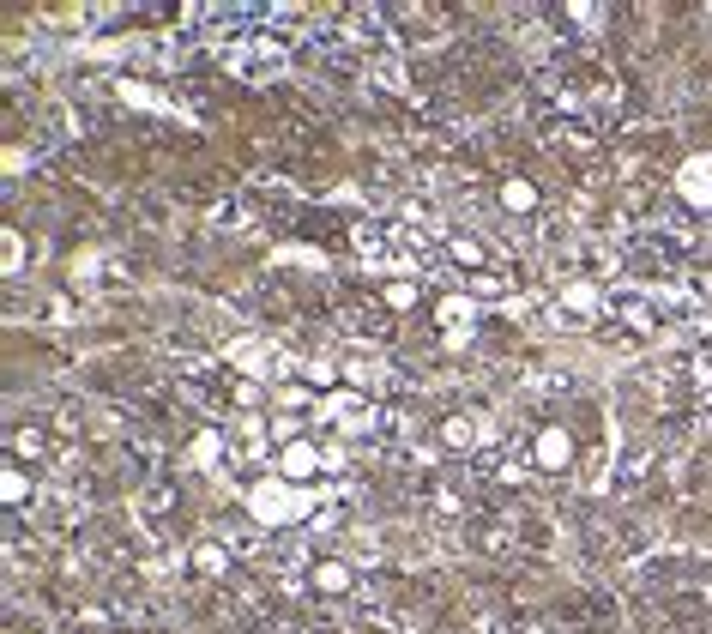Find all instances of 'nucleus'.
Instances as JSON below:
<instances>
[{
    "mask_svg": "<svg viewBox=\"0 0 712 634\" xmlns=\"http://www.w3.org/2000/svg\"><path fill=\"white\" fill-rule=\"evenodd\" d=\"M7 502H25V471H7Z\"/></svg>",
    "mask_w": 712,
    "mask_h": 634,
    "instance_id": "obj_8",
    "label": "nucleus"
},
{
    "mask_svg": "<svg viewBox=\"0 0 712 634\" xmlns=\"http://www.w3.org/2000/svg\"><path fill=\"white\" fill-rule=\"evenodd\" d=\"M387 302H393V308H411V302H417V284H387Z\"/></svg>",
    "mask_w": 712,
    "mask_h": 634,
    "instance_id": "obj_7",
    "label": "nucleus"
},
{
    "mask_svg": "<svg viewBox=\"0 0 712 634\" xmlns=\"http://www.w3.org/2000/svg\"><path fill=\"white\" fill-rule=\"evenodd\" d=\"M284 471H290V478H308V471H314V447H290L284 453Z\"/></svg>",
    "mask_w": 712,
    "mask_h": 634,
    "instance_id": "obj_5",
    "label": "nucleus"
},
{
    "mask_svg": "<svg viewBox=\"0 0 712 634\" xmlns=\"http://www.w3.org/2000/svg\"><path fill=\"white\" fill-rule=\"evenodd\" d=\"M441 435H447V447H471V435H477V429H471V417H447V429H441Z\"/></svg>",
    "mask_w": 712,
    "mask_h": 634,
    "instance_id": "obj_6",
    "label": "nucleus"
},
{
    "mask_svg": "<svg viewBox=\"0 0 712 634\" xmlns=\"http://www.w3.org/2000/svg\"><path fill=\"white\" fill-rule=\"evenodd\" d=\"M314 586H326V592H344V586H350L344 562H320V568H314Z\"/></svg>",
    "mask_w": 712,
    "mask_h": 634,
    "instance_id": "obj_3",
    "label": "nucleus"
},
{
    "mask_svg": "<svg viewBox=\"0 0 712 634\" xmlns=\"http://www.w3.org/2000/svg\"><path fill=\"white\" fill-rule=\"evenodd\" d=\"M501 200H507L513 212H525V206H538V188H531V182H507V188H501Z\"/></svg>",
    "mask_w": 712,
    "mask_h": 634,
    "instance_id": "obj_4",
    "label": "nucleus"
},
{
    "mask_svg": "<svg viewBox=\"0 0 712 634\" xmlns=\"http://www.w3.org/2000/svg\"><path fill=\"white\" fill-rule=\"evenodd\" d=\"M568 459H574V435H568L562 423H550V429L538 435V465H544V471H568Z\"/></svg>",
    "mask_w": 712,
    "mask_h": 634,
    "instance_id": "obj_2",
    "label": "nucleus"
},
{
    "mask_svg": "<svg viewBox=\"0 0 712 634\" xmlns=\"http://www.w3.org/2000/svg\"><path fill=\"white\" fill-rule=\"evenodd\" d=\"M676 194L688 206H712V157H688V164L676 170Z\"/></svg>",
    "mask_w": 712,
    "mask_h": 634,
    "instance_id": "obj_1",
    "label": "nucleus"
}]
</instances>
